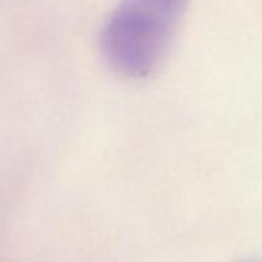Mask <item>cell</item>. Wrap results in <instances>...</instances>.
Returning <instances> with one entry per match:
<instances>
[{"label":"cell","mask_w":262,"mask_h":262,"mask_svg":"<svg viewBox=\"0 0 262 262\" xmlns=\"http://www.w3.org/2000/svg\"><path fill=\"white\" fill-rule=\"evenodd\" d=\"M188 0H120L108 16L100 48L126 77L148 76L165 56Z\"/></svg>","instance_id":"obj_1"}]
</instances>
